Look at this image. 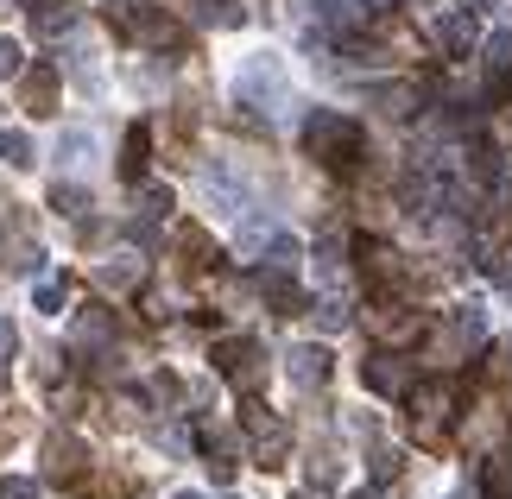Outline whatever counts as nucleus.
Masks as SVG:
<instances>
[{
    "instance_id": "nucleus-30",
    "label": "nucleus",
    "mask_w": 512,
    "mask_h": 499,
    "mask_svg": "<svg viewBox=\"0 0 512 499\" xmlns=\"http://www.w3.org/2000/svg\"><path fill=\"white\" fill-rule=\"evenodd\" d=\"M317 323H323V329H342V323H348V310L336 304V297H323V304H317Z\"/></svg>"
},
{
    "instance_id": "nucleus-35",
    "label": "nucleus",
    "mask_w": 512,
    "mask_h": 499,
    "mask_svg": "<svg viewBox=\"0 0 512 499\" xmlns=\"http://www.w3.org/2000/svg\"><path fill=\"white\" fill-rule=\"evenodd\" d=\"M298 499H323V493H317V487H304V493H298Z\"/></svg>"
},
{
    "instance_id": "nucleus-34",
    "label": "nucleus",
    "mask_w": 512,
    "mask_h": 499,
    "mask_svg": "<svg viewBox=\"0 0 512 499\" xmlns=\"http://www.w3.org/2000/svg\"><path fill=\"white\" fill-rule=\"evenodd\" d=\"M348 499H380V493H373V487H354V493H348Z\"/></svg>"
},
{
    "instance_id": "nucleus-27",
    "label": "nucleus",
    "mask_w": 512,
    "mask_h": 499,
    "mask_svg": "<svg viewBox=\"0 0 512 499\" xmlns=\"http://www.w3.org/2000/svg\"><path fill=\"white\" fill-rule=\"evenodd\" d=\"M317 278H323L329 291L342 285V247H317Z\"/></svg>"
},
{
    "instance_id": "nucleus-12",
    "label": "nucleus",
    "mask_w": 512,
    "mask_h": 499,
    "mask_svg": "<svg viewBox=\"0 0 512 499\" xmlns=\"http://www.w3.org/2000/svg\"><path fill=\"white\" fill-rule=\"evenodd\" d=\"M76 26V7L70 0H32V32L38 38H64Z\"/></svg>"
},
{
    "instance_id": "nucleus-28",
    "label": "nucleus",
    "mask_w": 512,
    "mask_h": 499,
    "mask_svg": "<svg viewBox=\"0 0 512 499\" xmlns=\"http://www.w3.org/2000/svg\"><path fill=\"white\" fill-rule=\"evenodd\" d=\"M0 499H38L32 474H0Z\"/></svg>"
},
{
    "instance_id": "nucleus-26",
    "label": "nucleus",
    "mask_w": 512,
    "mask_h": 499,
    "mask_svg": "<svg viewBox=\"0 0 512 499\" xmlns=\"http://www.w3.org/2000/svg\"><path fill=\"white\" fill-rule=\"evenodd\" d=\"M177 253H184V272H203V266H209V241H203L196 228L184 234V241H177Z\"/></svg>"
},
{
    "instance_id": "nucleus-31",
    "label": "nucleus",
    "mask_w": 512,
    "mask_h": 499,
    "mask_svg": "<svg viewBox=\"0 0 512 499\" xmlns=\"http://www.w3.org/2000/svg\"><path fill=\"white\" fill-rule=\"evenodd\" d=\"M7 76H19V45H13V38H0V83H7Z\"/></svg>"
},
{
    "instance_id": "nucleus-21",
    "label": "nucleus",
    "mask_w": 512,
    "mask_h": 499,
    "mask_svg": "<svg viewBox=\"0 0 512 499\" xmlns=\"http://www.w3.org/2000/svg\"><path fill=\"white\" fill-rule=\"evenodd\" d=\"M140 171H146V133L133 127L127 133V152H121V177H127V184H140Z\"/></svg>"
},
{
    "instance_id": "nucleus-4",
    "label": "nucleus",
    "mask_w": 512,
    "mask_h": 499,
    "mask_svg": "<svg viewBox=\"0 0 512 499\" xmlns=\"http://www.w3.org/2000/svg\"><path fill=\"white\" fill-rule=\"evenodd\" d=\"M215 367H222V379H234V386H260V373H266V354L253 335H234V342L215 348Z\"/></svg>"
},
{
    "instance_id": "nucleus-19",
    "label": "nucleus",
    "mask_w": 512,
    "mask_h": 499,
    "mask_svg": "<svg viewBox=\"0 0 512 499\" xmlns=\"http://www.w3.org/2000/svg\"><path fill=\"white\" fill-rule=\"evenodd\" d=\"M51 209H57V215H83V209H95V196H89L83 184H57V190H51Z\"/></svg>"
},
{
    "instance_id": "nucleus-3",
    "label": "nucleus",
    "mask_w": 512,
    "mask_h": 499,
    "mask_svg": "<svg viewBox=\"0 0 512 499\" xmlns=\"http://www.w3.org/2000/svg\"><path fill=\"white\" fill-rule=\"evenodd\" d=\"M241 430H247L253 455H260V468H279V462H285L291 430H285V417H279V411H266L260 398H247V405H241Z\"/></svg>"
},
{
    "instance_id": "nucleus-33",
    "label": "nucleus",
    "mask_w": 512,
    "mask_h": 499,
    "mask_svg": "<svg viewBox=\"0 0 512 499\" xmlns=\"http://www.w3.org/2000/svg\"><path fill=\"white\" fill-rule=\"evenodd\" d=\"M108 7H114V13H133V7H140V0H108Z\"/></svg>"
},
{
    "instance_id": "nucleus-2",
    "label": "nucleus",
    "mask_w": 512,
    "mask_h": 499,
    "mask_svg": "<svg viewBox=\"0 0 512 499\" xmlns=\"http://www.w3.org/2000/svg\"><path fill=\"white\" fill-rule=\"evenodd\" d=\"M234 102H241V108H260V114H285L291 108V76H285L279 57H272V51L247 57L241 76H234Z\"/></svg>"
},
{
    "instance_id": "nucleus-11",
    "label": "nucleus",
    "mask_w": 512,
    "mask_h": 499,
    "mask_svg": "<svg viewBox=\"0 0 512 499\" xmlns=\"http://www.w3.org/2000/svg\"><path fill=\"white\" fill-rule=\"evenodd\" d=\"M367 386H373V392L405 398V392H411V367L399 361V354H373V361H367Z\"/></svg>"
},
{
    "instance_id": "nucleus-17",
    "label": "nucleus",
    "mask_w": 512,
    "mask_h": 499,
    "mask_svg": "<svg viewBox=\"0 0 512 499\" xmlns=\"http://www.w3.org/2000/svg\"><path fill=\"white\" fill-rule=\"evenodd\" d=\"M196 19L203 26H247V7L241 0H196Z\"/></svg>"
},
{
    "instance_id": "nucleus-29",
    "label": "nucleus",
    "mask_w": 512,
    "mask_h": 499,
    "mask_svg": "<svg viewBox=\"0 0 512 499\" xmlns=\"http://www.w3.org/2000/svg\"><path fill=\"white\" fill-rule=\"evenodd\" d=\"M367 462H373V481H392L399 474V449H373Z\"/></svg>"
},
{
    "instance_id": "nucleus-36",
    "label": "nucleus",
    "mask_w": 512,
    "mask_h": 499,
    "mask_svg": "<svg viewBox=\"0 0 512 499\" xmlns=\"http://www.w3.org/2000/svg\"><path fill=\"white\" fill-rule=\"evenodd\" d=\"M177 499H203V493H190V487H184V493H177Z\"/></svg>"
},
{
    "instance_id": "nucleus-14",
    "label": "nucleus",
    "mask_w": 512,
    "mask_h": 499,
    "mask_svg": "<svg viewBox=\"0 0 512 499\" xmlns=\"http://www.w3.org/2000/svg\"><path fill=\"white\" fill-rule=\"evenodd\" d=\"M108 335H114V323H108V310H83V316H76V329H70V342L76 348H108Z\"/></svg>"
},
{
    "instance_id": "nucleus-8",
    "label": "nucleus",
    "mask_w": 512,
    "mask_h": 499,
    "mask_svg": "<svg viewBox=\"0 0 512 499\" xmlns=\"http://www.w3.org/2000/svg\"><path fill=\"white\" fill-rule=\"evenodd\" d=\"M487 342V310L481 304H456L449 310V335H443V348L449 354H462V348H481Z\"/></svg>"
},
{
    "instance_id": "nucleus-15",
    "label": "nucleus",
    "mask_w": 512,
    "mask_h": 499,
    "mask_svg": "<svg viewBox=\"0 0 512 499\" xmlns=\"http://www.w3.org/2000/svg\"><path fill=\"white\" fill-rule=\"evenodd\" d=\"M26 108H32V114H57V70H51V64L26 76Z\"/></svg>"
},
{
    "instance_id": "nucleus-6",
    "label": "nucleus",
    "mask_w": 512,
    "mask_h": 499,
    "mask_svg": "<svg viewBox=\"0 0 512 499\" xmlns=\"http://www.w3.org/2000/svg\"><path fill=\"white\" fill-rule=\"evenodd\" d=\"M285 373H291V386H298V392L329 386V348H317V342L291 348V354H285Z\"/></svg>"
},
{
    "instance_id": "nucleus-25",
    "label": "nucleus",
    "mask_w": 512,
    "mask_h": 499,
    "mask_svg": "<svg viewBox=\"0 0 512 499\" xmlns=\"http://www.w3.org/2000/svg\"><path fill=\"white\" fill-rule=\"evenodd\" d=\"M487 76H500V83L512 76V32H500L494 45H487Z\"/></svg>"
},
{
    "instance_id": "nucleus-22",
    "label": "nucleus",
    "mask_w": 512,
    "mask_h": 499,
    "mask_svg": "<svg viewBox=\"0 0 512 499\" xmlns=\"http://www.w3.org/2000/svg\"><path fill=\"white\" fill-rule=\"evenodd\" d=\"M32 304H38V316H57V310L70 304V285H64V278H45V285H38V297H32Z\"/></svg>"
},
{
    "instance_id": "nucleus-24",
    "label": "nucleus",
    "mask_w": 512,
    "mask_h": 499,
    "mask_svg": "<svg viewBox=\"0 0 512 499\" xmlns=\"http://www.w3.org/2000/svg\"><path fill=\"white\" fill-rule=\"evenodd\" d=\"M0 158H7L13 171H26V165H38V158H32V139H26V133H7V139H0Z\"/></svg>"
},
{
    "instance_id": "nucleus-20",
    "label": "nucleus",
    "mask_w": 512,
    "mask_h": 499,
    "mask_svg": "<svg viewBox=\"0 0 512 499\" xmlns=\"http://www.w3.org/2000/svg\"><path fill=\"white\" fill-rule=\"evenodd\" d=\"M83 158H89V133H83V127H70L64 139H57V165H64V171H76Z\"/></svg>"
},
{
    "instance_id": "nucleus-1",
    "label": "nucleus",
    "mask_w": 512,
    "mask_h": 499,
    "mask_svg": "<svg viewBox=\"0 0 512 499\" xmlns=\"http://www.w3.org/2000/svg\"><path fill=\"white\" fill-rule=\"evenodd\" d=\"M304 152L317 158V165H329V171H361L367 133L354 127L342 108H310L304 114Z\"/></svg>"
},
{
    "instance_id": "nucleus-18",
    "label": "nucleus",
    "mask_w": 512,
    "mask_h": 499,
    "mask_svg": "<svg viewBox=\"0 0 512 499\" xmlns=\"http://www.w3.org/2000/svg\"><path fill=\"white\" fill-rule=\"evenodd\" d=\"M481 487H487V499H512V455H487Z\"/></svg>"
},
{
    "instance_id": "nucleus-5",
    "label": "nucleus",
    "mask_w": 512,
    "mask_h": 499,
    "mask_svg": "<svg viewBox=\"0 0 512 499\" xmlns=\"http://www.w3.org/2000/svg\"><path fill=\"white\" fill-rule=\"evenodd\" d=\"M475 38H481V19L468 13V7H449V13L437 19V45H443V57H468V51H475Z\"/></svg>"
},
{
    "instance_id": "nucleus-32",
    "label": "nucleus",
    "mask_w": 512,
    "mask_h": 499,
    "mask_svg": "<svg viewBox=\"0 0 512 499\" xmlns=\"http://www.w3.org/2000/svg\"><path fill=\"white\" fill-rule=\"evenodd\" d=\"M13 348H19V329L7 323V316H0V361H13Z\"/></svg>"
},
{
    "instance_id": "nucleus-9",
    "label": "nucleus",
    "mask_w": 512,
    "mask_h": 499,
    "mask_svg": "<svg viewBox=\"0 0 512 499\" xmlns=\"http://www.w3.org/2000/svg\"><path fill=\"white\" fill-rule=\"evenodd\" d=\"M133 38L152 45V51H177L190 32H184V19H177V13H140V19H133Z\"/></svg>"
},
{
    "instance_id": "nucleus-7",
    "label": "nucleus",
    "mask_w": 512,
    "mask_h": 499,
    "mask_svg": "<svg viewBox=\"0 0 512 499\" xmlns=\"http://www.w3.org/2000/svg\"><path fill=\"white\" fill-rule=\"evenodd\" d=\"M38 462H45L51 481H76V462H83V436L51 430V436H45V449H38Z\"/></svg>"
},
{
    "instance_id": "nucleus-23",
    "label": "nucleus",
    "mask_w": 512,
    "mask_h": 499,
    "mask_svg": "<svg viewBox=\"0 0 512 499\" xmlns=\"http://www.w3.org/2000/svg\"><path fill=\"white\" fill-rule=\"evenodd\" d=\"M140 215H146V222H165V215H171V190L165 184H146L140 190Z\"/></svg>"
},
{
    "instance_id": "nucleus-13",
    "label": "nucleus",
    "mask_w": 512,
    "mask_h": 499,
    "mask_svg": "<svg viewBox=\"0 0 512 499\" xmlns=\"http://www.w3.org/2000/svg\"><path fill=\"white\" fill-rule=\"evenodd\" d=\"M146 278V259H133V253H114L95 266V285H108V291H127V285H140Z\"/></svg>"
},
{
    "instance_id": "nucleus-16",
    "label": "nucleus",
    "mask_w": 512,
    "mask_h": 499,
    "mask_svg": "<svg viewBox=\"0 0 512 499\" xmlns=\"http://www.w3.org/2000/svg\"><path fill=\"white\" fill-rule=\"evenodd\" d=\"M373 102H380V114H392V121H411V114H418V102H424V89H418V83H399V89H380Z\"/></svg>"
},
{
    "instance_id": "nucleus-10",
    "label": "nucleus",
    "mask_w": 512,
    "mask_h": 499,
    "mask_svg": "<svg viewBox=\"0 0 512 499\" xmlns=\"http://www.w3.org/2000/svg\"><path fill=\"white\" fill-rule=\"evenodd\" d=\"M260 297H266L272 310H285V316L304 310V291H298V278H291L285 266H260Z\"/></svg>"
}]
</instances>
